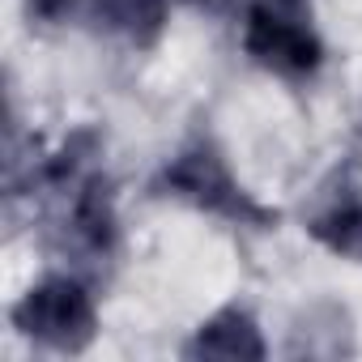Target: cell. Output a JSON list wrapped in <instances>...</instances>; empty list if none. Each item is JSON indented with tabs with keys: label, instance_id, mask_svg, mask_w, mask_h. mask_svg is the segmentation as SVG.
I'll use <instances>...</instances> for the list:
<instances>
[{
	"label": "cell",
	"instance_id": "cell-1",
	"mask_svg": "<svg viewBox=\"0 0 362 362\" xmlns=\"http://www.w3.org/2000/svg\"><path fill=\"white\" fill-rule=\"evenodd\" d=\"M22 324L35 337H47V341L69 345L73 337H86L90 332V303H86V294L73 281H52V286H43L39 294L26 298Z\"/></svg>",
	"mask_w": 362,
	"mask_h": 362
},
{
	"label": "cell",
	"instance_id": "cell-2",
	"mask_svg": "<svg viewBox=\"0 0 362 362\" xmlns=\"http://www.w3.org/2000/svg\"><path fill=\"white\" fill-rule=\"evenodd\" d=\"M247 47H252L256 56L273 60V64H286V69H311V64H315V43H311L303 30H294V26L269 18V13H256V18H252Z\"/></svg>",
	"mask_w": 362,
	"mask_h": 362
},
{
	"label": "cell",
	"instance_id": "cell-3",
	"mask_svg": "<svg viewBox=\"0 0 362 362\" xmlns=\"http://www.w3.org/2000/svg\"><path fill=\"white\" fill-rule=\"evenodd\" d=\"M197 349H201V354H218V358H260L256 328H252L239 311H230V315L214 320V324L201 332Z\"/></svg>",
	"mask_w": 362,
	"mask_h": 362
},
{
	"label": "cell",
	"instance_id": "cell-4",
	"mask_svg": "<svg viewBox=\"0 0 362 362\" xmlns=\"http://www.w3.org/2000/svg\"><path fill=\"white\" fill-rule=\"evenodd\" d=\"M124 9L128 22H145V18H158V0H115Z\"/></svg>",
	"mask_w": 362,
	"mask_h": 362
}]
</instances>
